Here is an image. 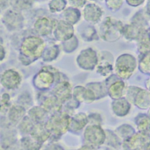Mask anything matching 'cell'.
Listing matches in <instances>:
<instances>
[{"label": "cell", "mask_w": 150, "mask_h": 150, "mask_svg": "<svg viewBox=\"0 0 150 150\" xmlns=\"http://www.w3.org/2000/svg\"><path fill=\"white\" fill-rule=\"evenodd\" d=\"M47 46L41 36L31 35L26 37L19 49V60L23 66H30L42 57Z\"/></svg>", "instance_id": "cell-1"}, {"label": "cell", "mask_w": 150, "mask_h": 150, "mask_svg": "<svg viewBox=\"0 0 150 150\" xmlns=\"http://www.w3.org/2000/svg\"><path fill=\"white\" fill-rule=\"evenodd\" d=\"M71 116L63 110L49 115L45 126L50 133V141L57 142L63 134L70 131Z\"/></svg>", "instance_id": "cell-2"}, {"label": "cell", "mask_w": 150, "mask_h": 150, "mask_svg": "<svg viewBox=\"0 0 150 150\" xmlns=\"http://www.w3.org/2000/svg\"><path fill=\"white\" fill-rule=\"evenodd\" d=\"M61 73L52 66H45L33 78V86L40 92L52 89L57 82Z\"/></svg>", "instance_id": "cell-3"}, {"label": "cell", "mask_w": 150, "mask_h": 150, "mask_svg": "<svg viewBox=\"0 0 150 150\" xmlns=\"http://www.w3.org/2000/svg\"><path fill=\"white\" fill-rule=\"evenodd\" d=\"M124 24L113 17H107L98 28V34L104 41L116 42L123 36Z\"/></svg>", "instance_id": "cell-4"}, {"label": "cell", "mask_w": 150, "mask_h": 150, "mask_svg": "<svg viewBox=\"0 0 150 150\" xmlns=\"http://www.w3.org/2000/svg\"><path fill=\"white\" fill-rule=\"evenodd\" d=\"M139 62L131 53H122L115 60L114 74L118 78L126 80L130 79L135 73Z\"/></svg>", "instance_id": "cell-5"}, {"label": "cell", "mask_w": 150, "mask_h": 150, "mask_svg": "<svg viewBox=\"0 0 150 150\" xmlns=\"http://www.w3.org/2000/svg\"><path fill=\"white\" fill-rule=\"evenodd\" d=\"M84 143L92 145L97 149L105 145L106 140V131L103 129L101 125L88 124L83 130Z\"/></svg>", "instance_id": "cell-6"}, {"label": "cell", "mask_w": 150, "mask_h": 150, "mask_svg": "<svg viewBox=\"0 0 150 150\" xmlns=\"http://www.w3.org/2000/svg\"><path fill=\"white\" fill-rule=\"evenodd\" d=\"M99 61V55L91 47L82 50L75 59L77 67L84 71H93Z\"/></svg>", "instance_id": "cell-7"}, {"label": "cell", "mask_w": 150, "mask_h": 150, "mask_svg": "<svg viewBox=\"0 0 150 150\" xmlns=\"http://www.w3.org/2000/svg\"><path fill=\"white\" fill-rule=\"evenodd\" d=\"M2 23L5 29L11 33L19 31L23 28L25 18L21 11L11 9L3 11L2 14Z\"/></svg>", "instance_id": "cell-8"}, {"label": "cell", "mask_w": 150, "mask_h": 150, "mask_svg": "<svg viewBox=\"0 0 150 150\" xmlns=\"http://www.w3.org/2000/svg\"><path fill=\"white\" fill-rule=\"evenodd\" d=\"M72 93L73 86L71 83L70 82L66 75L61 73L57 82L52 88V93H54L64 104L73 97Z\"/></svg>", "instance_id": "cell-9"}, {"label": "cell", "mask_w": 150, "mask_h": 150, "mask_svg": "<svg viewBox=\"0 0 150 150\" xmlns=\"http://www.w3.org/2000/svg\"><path fill=\"white\" fill-rule=\"evenodd\" d=\"M150 142V134L143 132H136L130 138L126 139L122 143L124 149H147Z\"/></svg>", "instance_id": "cell-10"}, {"label": "cell", "mask_w": 150, "mask_h": 150, "mask_svg": "<svg viewBox=\"0 0 150 150\" xmlns=\"http://www.w3.org/2000/svg\"><path fill=\"white\" fill-rule=\"evenodd\" d=\"M0 83L6 90H16L22 83V76L17 70L10 68L2 73Z\"/></svg>", "instance_id": "cell-11"}, {"label": "cell", "mask_w": 150, "mask_h": 150, "mask_svg": "<svg viewBox=\"0 0 150 150\" xmlns=\"http://www.w3.org/2000/svg\"><path fill=\"white\" fill-rule=\"evenodd\" d=\"M57 20L47 16L39 17L34 24V31L39 36L46 37L53 33Z\"/></svg>", "instance_id": "cell-12"}, {"label": "cell", "mask_w": 150, "mask_h": 150, "mask_svg": "<svg viewBox=\"0 0 150 150\" xmlns=\"http://www.w3.org/2000/svg\"><path fill=\"white\" fill-rule=\"evenodd\" d=\"M74 33H75V30L73 25L65 21L64 19L57 20L53 32L54 37L57 41L60 42L66 41L73 37Z\"/></svg>", "instance_id": "cell-13"}, {"label": "cell", "mask_w": 150, "mask_h": 150, "mask_svg": "<svg viewBox=\"0 0 150 150\" xmlns=\"http://www.w3.org/2000/svg\"><path fill=\"white\" fill-rule=\"evenodd\" d=\"M104 14L103 9L94 3L86 4L83 8L82 15L84 20L90 24H97L98 23Z\"/></svg>", "instance_id": "cell-14"}, {"label": "cell", "mask_w": 150, "mask_h": 150, "mask_svg": "<svg viewBox=\"0 0 150 150\" xmlns=\"http://www.w3.org/2000/svg\"><path fill=\"white\" fill-rule=\"evenodd\" d=\"M98 64L96 67V72L103 77H109L114 72L113 56L108 52H101Z\"/></svg>", "instance_id": "cell-15"}, {"label": "cell", "mask_w": 150, "mask_h": 150, "mask_svg": "<svg viewBox=\"0 0 150 150\" xmlns=\"http://www.w3.org/2000/svg\"><path fill=\"white\" fill-rule=\"evenodd\" d=\"M106 85L108 88V96L112 100H117L126 97L128 87L126 82L124 81V79L117 76L113 81H112L110 84H106Z\"/></svg>", "instance_id": "cell-16"}, {"label": "cell", "mask_w": 150, "mask_h": 150, "mask_svg": "<svg viewBox=\"0 0 150 150\" xmlns=\"http://www.w3.org/2000/svg\"><path fill=\"white\" fill-rule=\"evenodd\" d=\"M39 104L50 115L62 111L64 108V104L54 93L43 97L42 100H39Z\"/></svg>", "instance_id": "cell-17"}, {"label": "cell", "mask_w": 150, "mask_h": 150, "mask_svg": "<svg viewBox=\"0 0 150 150\" xmlns=\"http://www.w3.org/2000/svg\"><path fill=\"white\" fill-rule=\"evenodd\" d=\"M27 115V109L25 107L16 103V104H12L10 109L8 110L6 113V120H8L9 124H11V126L17 127L18 124Z\"/></svg>", "instance_id": "cell-18"}, {"label": "cell", "mask_w": 150, "mask_h": 150, "mask_svg": "<svg viewBox=\"0 0 150 150\" xmlns=\"http://www.w3.org/2000/svg\"><path fill=\"white\" fill-rule=\"evenodd\" d=\"M72 95L73 98L80 103L90 104L97 100V98L92 90L87 87L86 86H75V87H73Z\"/></svg>", "instance_id": "cell-19"}, {"label": "cell", "mask_w": 150, "mask_h": 150, "mask_svg": "<svg viewBox=\"0 0 150 150\" xmlns=\"http://www.w3.org/2000/svg\"><path fill=\"white\" fill-rule=\"evenodd\" d=\"M131 102L126 98H120L117 100H113L111 103V109L113 113L118 117V118H124L129 114L131 111Z\"/></svg>", "instance_id": "cell-20"}, {"label": "cell", "mask_w": 150, "mask_h": 150, "mask_svg": "<svg viewBox=\"0 0 150 150\" xmlns=\"http://www.w3.org/2000/svg\"><path fill=\"white\" fill-rule=\"evenodd\" d=\"M88 114L84 112H78L71 116L70 132L74 134H79L80 133L83 132L84 128L88 126Z\"/></svg>", "instance_id": "cell-21"}, {"label": "cell", "mask_w": 150, "mask_h": 150, "mask_svg": "<svg viewBox=\"0 0 150 150\" xmlns=\"http://www.w3.org/2000/svg\"><path fill=\"white\" fill-rule=\"evenodd\" d=\"M144 26L141 25H139L137 23H131L128 25H124L123 29V37L126 40L133 41V40H138L141 35L145 32Z\"/></svg>", "instance_id": "cell-22"}, {"label": "cell", "mask_w": 150, "mask_h": 150, "mask_svg": "<svg viewBox=\"0 0 150 150\" xmlns=\"http://www.w3.org/2000/svg\"><path fill=\"white\" fill-rule=\"evenodd\" d=\"M133 105L141 110H149L150 108V91L147 88H141L135 95Z\"/></svg>", "instance_id": "cell-23"}, {"label": "cell", "mask_w": 150, "mask_h": 150, "mask_svg": "<svg viewBox=\"0 0 150 150\" xmlns=\"http://www.w3.org/2000/svg\"><path fill=\"white\" fill-rule=\"evenodd\" d=\"M27 115L35 123H45L47 120L50 114L39 105L31 107L27 110Z\"/></svg>", "instance_id": "cell-24"}, {"label": "cell", "mask_w": 150, "mask_h": 150, "mask_svg": "<svg viewBox=\"0 0 150 150\" xmlns=\"http://www.w3.org/2000/svg\"><path fill=\"white\" fill-rule=\"evenodd\" d=\"M30 134L41 144H44L50 140V133L47 129L45 123H36Z\"/></svg>", "instance_id": "cell-25"}, {"label": "cell", "mask_w": 150, "mask_h": 150, "mask_svg": "<svg viewBox=\"0 0 150 150\" xmlns=\"http://www.w3.org/2000/svg\"><path fill=\"white\" fill-rule=\"evenodd\" d=\"M59 55H60V45L51 42L47 45L41 59L42 61L44 62H53L55 59H57Z\"/></svg>", "instance_id": "cell-26"}, {"label": "cell", "mask_w": 150, "mask_h": 150, "mask_svg": "<svg viewBox=\"0 0 150 150\" xmlns=\"http://www.w3.org/2000/svg\"><path fill=\"white\" fill-rule=\"evenodd\" d=\"M86 86L92 90L94 93L97 100H101L108 95V88L106 82H98V81H93L89 82L86 84Z\"/></svg>", "instance_id": "cell-27"}, {"label": "cell", "mask_w": 150, "mask_h": 150, "mask_svg": "<svg viewBox=\"0 0 150 150\" xmlns=\"http://www.w3.org/2000/svg\"><path fill=\"white\" fill-rule=\"evenodd\" d=\"M82 17H83L82 11L78 8H75L73 6L67 7L62 11V19L70 23L73 25L79 23Z\"/></svg>", "instance_id": "cell-28"}, {"label": "cell", "mask_w": 150, "mask_h": 150, "mask_svg": "<svg viewBox=\"0 0 150 150\" xmlns=\"http://www.w3.org/2000/svg\"><path fill=\"white\" fill-rule=\"evenodd\" d=\"M19 145L20 148L23 149L36 150L40 149L43 144L39 142L31 134H27V135H23L21 137V139L19 140Z\"/></svg>", "instance_id": "cell-29"}, {"label": "cell", "mask_w": 150, "mask_h": 150, "mask_svg": "<svg viewBox=\"0 0 150 150\" xmlns=\"http://www.w3.org/2000/svg\"><path fill=\"white\" fill-rule=\"evenodd\" d=\"M137 130L150 134V116L149 114L140 113L134 119Z\"/></svg>", "instance_id": "cell-30"}, {"label": "cell", "mask_w": 150, "mask_h": 150, "mask_svg": "<svg viewBox=\"0 0 150 150\" xmlns=\"http://www.w3.org/2000/svg\"><path fill=\"white\" fill-rule=\"evenodd\" d=\"M35 122L28 116L27 115L17 126L19 133L23 136V135H27L30 134L35 126Z\"/></svg>", "instance_id": "cell-31"}, {"label": "cell", "mask_w": 150, "mask_h": 150, "mask_svg": "<svg viewBox=\"0 0 150 150\" xmlns=\"http://www.w3.org/2000/svg\"><path fill=\"white\" fill-rule=\"evenodd\" d=\"M114 132L118 134V136L122 140V142L126 141V139L130 138L133 134L136 133L134 127L131 126L130 124H122L119 127H118Z\"/></svg>", "instance_id": "cell-32"}, {"label": "cell", "mask_w": 150, "mask_h": 150, "mask_svg": "<svg viewBox=\"0 0 150 150\" xmlns=\"http://www.w3.org/2000/svg\"><path fill=\"white\" fill-rule=\"evenodd\" d=\"M106 140L105 142V145L111 147L112 149H118L120 146H122V140L118 136V134L109 129H106Z\"/></svg>", "instance_id": "cell-33"}, {"label": "cell", "mask_w": 150, "mask_h": 150, "mask_svg": "<svg viewBox=\"0 0 150 150\" xmlns=\"http://www.w3.org/2000/svg\"><path fill=\"white\" fill-rule=\"evenodd\" d=\"M138 41V51L140 54H144L150 52V38L148 34V31H145Z\"/></svg>", "instance_id": "cell-34"}, {"label": "cell", "mask_w": 150, "mask_h": 150, "mask_svg": "<svg viewBox=\"0 0 150 150\" xmlns=\"http://www.w3.org/2000/svg\"><path fill=\"white\" fill-rule=\"evenodd\" d=\"M138 68L141 74L150 76V52L141 54L139 60Z\"/></svg>", "instance_id": "cell-35"}, {"label": "cell", "mask_w": 150, "mask_h": 150, "mask_svg": "<svg viewBox=\"0 0 150 150\" xmlns=\"http://www.w3.org/2000/svg\"><path fill=\"white\" fill-rule=\"evenodd\" d=\"M81 37L84 41L87 42L96 41L100 38L98 32H97L96 29L91 25H89L84 28V30L81 33Z\"/></svg>", "instance_id": "cell-36"}, {"label": "cell", "mask_w": 150, "mask_h": 150, "mask_svg": "<svg viewBox=\"0 0 150 150\" xmlns=\"http://www.w3.org/2000/svg\"><path fill=\"white\" fill-rule=\"evenodd\" d=\"M67 0H50L48 3V9L52 13L62 12L67 8Z\"/></svg>", "instance_id": "cell-37"}, {"label": "cell", "mask_w": 150, "mask_h": 150, "mask_svg": "<svg viewBox=\"0 0 150 150\" xmlns=\"http://www.w3.org/2000/svg\"><path fill=\"white\" fill-rule=\"evenodd\" d=\"M33 5V0H10V6L17 11L28 10Z\"/></svg>", "instance_id": "cell-38"}, {"label": "cell", "mask_w": 150, "mask_h": 150, "mask_svg": "<svg viewBox=\"0 0 150 150\" xmlns=\"http://www.w3.org/2000/svg\"><path fill=\"white\" fill-rule=\"evenodd\" d=\"M62 47L64 52L66 53H72L73 52H75V50L78 47L79 45V40L78 38L75 37V35L72 38H70V39L62 42Z\"/></svg>", "instance_id": "cell-39"}, {"label": "cell", "mask_w": 150, "mask_h": 150, "mask_svg": "<svg viewBox=\"0 0 150 150\" xmlns=\"http://www.w3.org/2000/svg\"><path fill=\"white\" fill-rule=\"evenodd\" d=\"M11 96L8 93H4L1 95V100H0V112L2 115H6L8 110L11 107Z\"/></svg>", "instance_id": "cell-40"}, {"label": "cell", "mask_w": 150, "mask_h": 150, "mask_svg": "<svg viewBox=\"0 0 150 150\" xmlns=\"http://www.w3.org/2000/svg\"><path fill=\"white\" fill-rule=\"evenodd\" d=\"M16 103L25 107L27 109H29L32 105H33V98L31 96V94L27 92H23L22 93H20L16 100Z\"/></svg>", "instance_id": "cell-41"}, {"label": "cell", "mask_w": 150, "mask_h": 150, "mask_svg": "<svg viewBox=\"0 0 150 150\" xmlns=\"http://www.w3.org/2000/svg\"><path fill=\"white\" fill-rule=\"evenodd\" d=\"M124 0H106V4L113 11H118L123 5Z\"/></svg>", "instance_id": "cell-42"}, {"label": "cell", "mask_w": 150, "mask_h": 150, "mask_svg": "<svg viewBox=\"0 0 150 150\" xmlns=\"http://www.w3.org/2000/svg\"><path fill=\"white\" fill-rule=\"evenodd\" d=\"M88 120H89V124H94V125H101L103 123V119L101 114L98 112H91L88 114Z\"/></svg>", "instance_id": "cell-43"}, {"label": "cell", "mask_w": 150, "mask_h": 150, "mask_svg": "<svg viewBox=\"0 0 150 150\" xmlns=\"http://www.w3.org/2000/svg\"><path fill=\"white\" fill-rule=\"evenodd\" d=\"M141 87H139V86H129L128 89H127V92H126V98L131 102L133 103V99L135 97V95L137 94V93L139 92V90L141 89Z\"/></svg>", "instance_id": "cell-44"}, {"label": "cell", "mask_w": 150, "mask_h": 150, "mask_svg": "<svg viewBox=\"0 0 150 150\" xmlns=\"http://www.w3.org/2000/svg\"><path fill=\"white\" fill-rule=\"evenodd\" d=\"M80 104H81V103H80L79 101H77L75 99H74V98L72 97L70 100H68L66 103H64V107L70 109V110H75V109H76V108L79 107Z\"/></svg>", "instance_id": "cell-45"}, {"label": "cell", "mask_w": 150, "mask_h": 150, "mask_svg": "<svg viewBox=\"0 0 150 150\" xmlns=\"http://www.w3.org/2000/svg\"><path fill=\"white\" fill-rule=\"evenodd\" d=\"M68 1L70 6H73L78 9L83 8L87 3V0H68Z\"/></svg>", "instance_id": "cell-46"}, {"label": "cell", "mask_w": 150, "mask_h": 150, "mask_svg": "<svg viewBox=\"0 0 150 150\" xmlns=\"http://www.w3.org/2000/svg\"><path fill=\"white\" fill-rule=\"evenodd\" d=\"M127 4L132 7H138L144 4L145 0H126Z\"/></svg>", "instance_id": "cell-47"}, {"label": "cell", "mask_w": 150, "mask_h": 150, "mask_svg": "<svg viewBox=\"0 0 150 150\" xmlns=\"http://www.w3.org/2000/svg\"><path fill=\"white\" fill-rule=\"evenodd\" d=\"M1 4V10L4 11V9H7V7L10 6V0H0Z\"/></svg>", "instance_id": "cell-48"}, {"label": "cell", "mask_w": 150, "mask_h": 150, "mask_svg": "<svg viewBox=\"0 0 150 150\" xmlns=\"http://www.w3.org/2000/svg\"><path fill=\"white\" fill-rule=\"evenodd\" d=\"M1 61L3 62L4 60V58H5V54H6V52H5V48H4V43H3V40H1Z\"/></svg>", "instance_id": "cell-49"}, {"label": "cell", "mask_w": 150, "mask_h": 150, "mask_svg": "<svg viewBox=\"0 0 150 150\" xmlns=\"http://www.w3.org/2000/svg\"><path fill=\"white\" fill-rule=\"evenodd\" d=\"M80 149H96L95 147H93L90 144L88 143H83V145L82 147H80Z\"/></svg>", "instance_id": "cell-50"}, {"label": "cell", "mask_w": 150, "mask_h": 150, "mask_svg": "<svg viewBox=\"0 0 150 150\" xmlns=\"http://www.w3.org/2000/svg\"><path fill=\"white\" fill-rule=\"evenodd\" d=\"M145 86H146V88H147L148 90H149L150 91V77L146 80V82H145Z\"/></svg>", "instance_id": "cell-51"}, {"label": "cell", "mask_w": 150, "mask_h": 150, "mask_svg": "<svg viewBox=\"0 0 150 150\" xmlns=\"http://www.w3.org/2000/svg\"><path fill=\"white\" fill-rule=\"evenodd\" d=\"M148 34H149V36L150 38V29L149 30H148Z\"/></svg>", "instance_id": "cell-52"}, {"label": "cell", "mask_w": 150, "mask_h": 150, "mask_svg": "<svg viewBox=\"0 0 150 150\" xmlns=\"http://www.w3.org/2000/svg\"><path fill=\"white\" fill-rule=\"evenodd\" d=\"M148 114H149V115L150 116V108H149V109L148 110Z\"/></svg>", "instance_id": "cell-53"}]
</instances>
